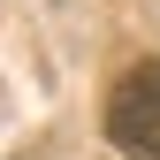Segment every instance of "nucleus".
<instances>
[{
    "mask_svg": "<svg viewBox=\"0 0 160 160\" xmlns=\"http://www.w3.org/2000/svg\"><path fill=\"white\" fill-rule=\"evenodd\" d=\"M107 137L130 160H160V61H137L107 92Z\"/></svg>",
    "mask_w": 160,
    "mask_h": 160,
    "instance_id": "nucleus-1",
    "label": "nucleus"
}]
</instances>
